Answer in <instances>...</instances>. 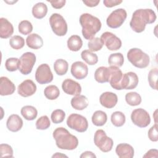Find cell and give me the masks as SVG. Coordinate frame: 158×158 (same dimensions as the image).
Instances as JSON below:
<instances>
[{
    "mask_svg": "<svg viewBox=\"0 0 158 158\" xmlns=\"http://www.w3.org/2000/svg\"><path fill=\"white\" fill-rule=\"evenodd\" d=\"M15 90V86L12 81L6 77L0 78V94L8 96L12 94Z\"/></svg>",
    "mask_w": 158,
    "mask_h": 158,
    "instance_id": "cell-19",
    "label": "cell"
},
{
    "mask_svg": "<svg viewBox=\"0 0 158 158\" xmlns=\"http://www.w3.org/2000/svg\"><path fill=\"white\" fill-rule=\"evenodd\" d=\"M9 44L14 49L19 50L24 46L25 40L23 37L19 35H15L9 40Z\"/></svg>",
    "mask_w": 158,
    "mask_h": 158,
    "instance_id": "cell-36",
    "label": "cell"
},
{
    "mask_svg": "<svg viewBox=\"0 0 158 158\" xmlns=\"http://www.w3.org/2000/svg\"><path fill=\"white\" fill-rule=\"evenodd\" d=\"M14 33L12 24L7 19L3 17L0 19V37L3 39L9 38Z\"/></svg>",
    "mask_w": 158,
    "mask_h": 158,
    "instance_id": "cell-22",
    "label": "cell"
},
{
    "mask_svg": "<svg viewBox=\"0 0 158 158\" xmlns=\"http://www.w3.org/2000/svg\"><path fill=\"white\" fill-rule=\"evenodd\" d=\"M48 12V7L44 2H38L32 8V14L33 17L38 19L44 18Z\"/></svg>",
    "mask_w": 158,
    "mask_h": 158,
    "instance_id": "cell-25",
    "label": "cell"
},
{
    "mask_svg": "<svg viewBox=\"0 0 158 158\" xmlns=\"http://www.w3.org/2000/svg\"><path fill=\"white\" fill-rule=\"evenodd\" d=\"M60 156H62V157H67V156H65V155L61 154L60 152H56V154H54V155L52 156V157H60Z\"/></svg>",
    "mask_w": 158,
    "mask_h": 158,
    "instance_id": "cell-50",
    "label": "cell"
},
{
    "mask_svg": "<svg viewBox=\"0 0 158 158\" xmlns=\"http://www.w3.org/2000/svg\"><path fill=\"white\" fill-rule=\"evenodd\" d=\"M138 75L133 72H129L123 74L121 81V89H132L135 88L138 84Z\"/></svg>",
    "mask_w": 158,
    "mask_h": 158,
    "instance_id": "cell-15",
    "label": "cell"
},
{
    "mask_svg": "<svg viewBox=\"0 0 158 158\" xmlns=\"http://www.w3.org/2000/svg\"><path fill=\"white\" fill-rule=\"evenodd\" d=\"M35 79L41 85L49 83L52 81L53 74L48 64H42L38 67L35 72Z\"/></svg>",
    "mask_w": 158,
    "mask_h": 158,
    "instance_id": "cell-11",
    "label": "cell"
},
{
    "mask_svg": "<svg viewBox=\"0 0 158 158\" xmlns=\"http://www.w3.org/2000/svg\"><path fill=\"white\" fill-rule=\"evenodd\" d=\"M158 157V151L156 149H152L149 150L145 155L143 156V157H155L157 158Z\"/></svg>",
    "mask_w": 158,
    "mask_h": 158,
    "instance_id": "cell-47",
    "label": "cell"
},
{
    "mask_svg": "<svg viewBox=\"0 0 158 158\" xmlns=\"http://www.w3.org/2000/svg\"><path fill=\"white\" fill-rule=\"evenodd\" d=\"M0 152L2 157H13V149L9 144H1Z\"/></svg>",
    "mask_w": 158,
    "mask_h": 158,
    "instance_id": "cell-43",
    "label": "cell"
},
{
    "mask_svg": "<svg viewBox=\"0 0 158 158\" xmlns=\"http://www.w3.org/2000/svg\"><path fill=\"white\" fill-rule=\"evenodd\" d=\"M127 59L135 67L139 69L147 67L150 62V57L139 48L130 49L127 54Z\"/></svg>",
    "mask_w": 158,
    "mask_h": 158,
    "instance_id": "cell-4",
    "label": "cell"
},
{
    "mask_svg": "<svg viewBox=\"0 0 158 158\" xmlns=\"http://www.w3.org/2000/svg\"><path fill=\"white\" fill-rule=\"evenodd\" d=\"M148 138L149 139L153 141L156 142L158 141V133H157V123H155L152 126L148 131Z\"/></svg>",
    "mask_w": 158,
    "mask_h": 158,
    "instance_id": "cell-44",
    "label": "cell"
},
{
    "mask_svg": "<svg viewBox=\"0 0 158 158\" xmlns=\"http://www.w3.org/2000/svg\"><path fill=\"white\" fill-rule=\"evenodd\" d=\"M20 113L22 117L27 120H33L36 118L38 115L36 109L32 106H25L22 107Z\"/></svg>",
    "mask_w": 158,
    "mask_h": 158,
    "instance_id": "cell-30",
    "label": "cell"
},
{
    "mask_svg": "<svg viewBox=\"0 0 158 158\" xmlns=\"http://www.w3.org/2000/svg\"><path fill=\"white\" fill-rule=\"evenodd\" d=\"M107 120V116L105 112L102 110H96L94 112L91 117L92 123L97 127H101L105 125Z\"/></svg>",
    "mask_w": 158,
    "mask_h": 158,
    "instance_id": "cell-28",
    "label": "cell"
},
{
    "mask_svg": "<svg viewBox=\"0 0 158 158\" xmlns=\"http://www.w3.org/2000/svg\"><path fill=\"white\" fill-rule=\"evenodd\" d=\"M94 143L103 152L110 151L114 144L112 139L108 137L103 130H96L94 136Z\"/></svg>",
    "mask_w": 158,
    "mask_h": 158,
    "instance_id": "cell-6",
    "label": "cell"
},
{
    "mask_svg": "<svg viewBox=\"0 0 158 158\" xmlns=\"http://www.w3.org/2000/svg\"><path fill=\"white\" fill-rule=\"evenodd\" d=\"M110 120L112 123L117 127H120L125 123L126 118L125 114L120 111H115L111 115Z\"/></svg>",
    "mask_w": 158,
    "mask_h": 158,
    "instance_id": "cell-34",
    "label": "cell"
},
{
    "mask_svg": "<svg viewBox=\"0 0 158 158\" xmlns=\"http://www.w3.org/2000/svg\"><path fill=\"white\" fill-rule=\"evenodd\" d=\"M83 2L88 7H93L97 6L99 3L100 2L99 0L98 1H94V0H87V1H83Z\"/></svg>",
    "mask_w": 158,
    "mask_h": 158,
    "instance_id": "cell-48",
    "label": "cell"
},
{
    "mask_svg": "<svg viewBox=\"0 0 158 158\" xmlns=\"http://www.w3.org/2000/svg\"><path fill=\"white\" fill-rule=\"evenodd\" d=\"M65 117V113L61 109L54 110L51 115V118L54 123L58 124L62 123Z\"/></svg>",
    "mask_w": 158,
    "mask_h": 158,
    "instance_id": "cell-42",
    "label": "cell"
},
{
    "mask_svg": "<svg viewBox=\"0 0 158 158\" xmlns=\"http://www.w3.org/2000/svg\"><path fill=\"white\" fill-rule=\"evenodd\" d=\"M26 43L28 48L33 49H38L43 46V40L39 35L32 33L27 37Z\"/></svg>",
    "mask_w": 158,
    "mask_h": 158,
    "instance_id": "cell-23",
    "label": "cell"
},
{
    "mask_svg": "<svg viewBox=\"0 0 158 158\" xmlns=\"http://www.w3.org/2000/svg\"><path fill=\"white\" fill-rule=\"evenodd\" d=\"M71 106L75 110H82L88 106V99L84 95H78L73 97L71 99Z\"/></svg>",
    "mask_w": 158,
    "mask_h": 158,
    "instance_id": "cell-24",
    "label": "cell"
},
{
    "mask_svg": "<svg viewBox=\"0 0 158 158\" xmlns=\"http://www.w3.org/2000/svg\"><path fill=\"white\" fill-rule=\"evenodd\" d=\"M35 125L36 129L44 130L48 129L50 127L51 122L47 115H43L36 120Z\"/></svg>",
    "mask_w": 158,
    "mask_h": 158,
    "instance_id": "cell-41",
    "label": "cell"
},
{
    "mask_svg": "<svg viewBox=\"0 0 158 158\" xmlns=\"http://www.w3.org/2000/svg\"><path fill=\"white\" fill-rule=\"evenodd\" d=\"M124 62V57L122 53L116 52L111 54L108 58V63L110 66L120 67Z\"/></svg>",
    "mask_w": 158,
    "mask_h": 158,
    "instance_id": "cell-32",
    "label": "cell"
},
{
    "mask_svg": "<svg viewBox=\"0 0 158 158\" xmlns=\"http://www.w3.org/2000/svg\"><path fill=\"white\" fill-rule=\"evenodd\" d=\"M19 31L23 35H27L30 34L33 30V25L28 20H22L21 21L18 27Z\"/></svg>",
    "mask_w": 158,
    "mask_h": 158,
    "instance_id": "cell-39",
    "label": "cell"
},
{
    "mask_svg": "<svg viewBox=\"0 0 158 158\" xmlns=\"http://www.w3.org/2000/svg\"><path fill=\"white\" fill-rule=\"evenodd\" d=\"M99 102L103 107L107 109H111L115 107L117 104L118 102V97L114 93L106 91L100 96Z\"/></svg>",
    "mask_w": 158,
    "mask_h": 158,
    "instance_id": "cell-18",
    "label": "cell"
},
{
    "mask_svg": "<svg viewBox=\"0 0 158 158\" xmlns=\"http://www.w3.org/2000/svg\"><path fill=\"white\" fill-rule=\"evenodd\" d=\"M69 69L68 62L62 59H57L54 64V70L57 75L62 76L66 74Z\"/></svg>",
    "mask_w": 158,
    "mask_h": 158,
    "instance_id": "cell-29",
    "label": "cell"
},
{
    "mask_svg": "<svg viewBox=\"0 0 158 158\" xmlns=\"http://www.w3.org/2000/svg\"><path fill=\"white\" fill-rule=\"evenodd\" d=\"M157 78H158V70L157 68H154L151 69L148 76V82L151 88L153 89L157 90Z\"/></svg>",
    "mask_w": 158,
    "mask_h": 158,
    "instance_id": "cell-38",
    "label": "cell"
},
{
    "mask_svg": "<svg viewBox=\"0 0 158 158\" xmlns=\"http://www.w3.org/2000/svg\"><path fill=\"white\" fill-rule=\"evenodd\" d=\"M109 69V81L110 86L115 89H121V81L123 77L122 70L117 67L110 66Z\"/></svg>",
    "mask_w": 158,
    "mask_h": 158,
    "instance_id": "cell-13",
    "label": "cell"
},
{
    "mask_svg": "<svg viewBox=\"0 0 158 158\" xmlns=\"http://www.w3.org/2000/svg\"><path fill=\"white\" fill-rule=\"evenodd\" d=\"M131 120L133 124L140 128H145L151 123L149 113L142 108L136 109L132 111Z\"/></svg>",
    "mask_w": 158,
    "mask_h": 158,
    "instance_id": "cell-10",
    "label": "cell"
},
{
    "mask_svg": "<svg viewBox=\"0 0 158 158\" xmlns=\"http://www.w3.org/2000/svg\"><path fill=\"white\" fill-rule=\"evenodd\" d=\"M125 101L127 103L131 106H136L141 104V97L136 92H130L125 95Z\"/></svg>",
    "mask_w": 158,
    "mask_h": 158,
    "instance_id": "cell-35",
    "label": "cell"
},
{
    "mask_svg": "<svg viewBox=\"0 0 158 158\" xmlns=\"http://www.w3.org/2000/svg\"><path fill=\"white\" fill-rule=\"evenodd\" d=\"M67 47L71 51L77 52L79 51L82 46L83 41L78 35H72L67 40Z\"/></svg>",
    "mask_w": 158,
    "mask_h": 158,
    "instance_id": "cell-27",
    "label": "cell"
},
{
    "mask_svg": "<svg viewBox=\"0 0 158 158\" xmlns=\"http://www.w3.org/2000/svg\"><path fill=\"white\" fill-rule=\"evenodd\" d=\"M62 89L66 94L75 96L80 95L81 92V85L70 78H67L63 81Z\"/></svg>",
    "mask_w": 158,
    "mask_h": 158,
    "instance_id": "cell-16",
    "label": "cell"
},
{
    "mask_svg": "<svg viewBox=\"0 0 158 158\" xmlns=\"http://www.w3.org/2000/svg\"><path fill=\"white\" fill-rule=\"evenodd\" d=\"M80 23L82 27L81 33L86 40H91L94 38L95 35L101 28L100 20L88 13H84L80 17Z\"/></svg>",
    "mask_w": 158,
    "mask_h": 158,
    "instance_id": "cell-2",
    "label": "cell"
},
{
    "mask_svg": "<svg viewBox=\"0 0 158 158\" xmlns=\"http://www.w3.org/2000/svg\"><path fill=\"white\" fill-rule=\"evenodd\" d=\"M115 152L120 158H132L134 156L133 148L127 143L118 144L115 148Z\"/></svg>",
    "mask_w": 158,
    "mask_h": 158,
    "instance_id": "cell-21",
    "label": "cell"
},
{
    "mask_svg": "<svg viewBox=\"0 0 158 158\" xmlns=\"http://www.w3.org/2000/svg\"><path fill=\"white\" fill-rule=\"evenodd\" d=\"M156 18L155 12L151 9H137L133 13L130 26L136 33H141L145 30L146 25L153 23Z\"/></svg>",
    "mask_w": 158,
    "mask_h": 158,
    "instance_id": "cell-1",
    "label": "cell"
},
{
    "mask_svg": "<svg viewBox=\"0 0 158 158\" xmlns=\"http://www.w3.org/2000/svg\"><path fill=\"white\" fill-rule=\"evenodd\" d=\"M49 24L55 35L63 36L66 35L68 30L67 23L64 18L59 14L54 13L49 18Z\"/></svg>",
    "mask_w": 158,
    "mask_h": 158,
    "instance_id": "cell-5",
    "label": "cell"
},
{
    "mask_svg": "<svg viewBox=\"0 0 158 158\" xmlns=\"http://www.w3.org/2000/svg\"><path fill=\"white\" fill-rule=\"evenodd\" d=\"M56 146L61 149L73 150L78 145V138L64 127L57 128L52 133Z\"/></svg>",
    "mask_w": 158,
    "mask_h": 158,
    "instance_id": "cell-3",
    "label": "cell"
},
{
    "mask_svg": "<svg viewBox=\"0 0 158 158\" xmlns=\"http://www.w3.org/2000/svg\"><path fill=\"white\" fill-rule=\"evenodd\" d=\"M49 3H51L52 7L56 9H59L63 7L66 2L65 0H57V1H47Z\"/></svg>",
    "mask_w": 158,
    "mask_h": 158,
    "instance_id": "cell-45",
    "label": "cell"
},
{
    "mask_svg": "<svg viewBox=\"0 0 158 158\" xmlns=\"http://www.w3.org/2000/svg\"><path fill=\"white\" fill-rule=\"evenodd\" d=\"M7 129L12 132H17L21 130L23 126V120L19 115L12 114L10 115L6 122Z\"/></svg>",
    "mask_w": 158,
    "mask_h": 158,
    "instance_id": "cell-20",
    "label": "cell"
},
{
    "mask_svg": "<svg viewBox=\"0 0 158 158\" xmlns=\"http://www.w3.org/2000/svg\"><path fill=\"white\" fill-rule=\"evenodd\" d=\"M36 85L31 80H25L22 81L17 88L18 94L24 98L33 95L36 91Z\"/></svg>",
    "mask_w": 158,
    "mask_h": 158,
    "instance_id": "cell-14",
    "label": "cell"
},
{
    "mask_svg": "<svg viewBox=\"0 0 158 158\" xmlns=\"http://www.w3.org/2000/svg\"><path fill=\"white\" fill-rule=\"evenodd\" d=\"M94 79L99 83H104L109 81V69L101 66L98 67L94 72Z\"/></svg>",
    "mask_w": 158,
    "mask_h": 158,
    "instance_id": "cell-26",
    "label": "cell"
},
{
    "mask_svg": "<svg viewBox=\"0 0 158 158\" xmlns=\"http://www.w3.org/2000/svg\"><path fill=\"white\" fill-rule=\"evenodd\" d=\"M70 72L74 78L77 80H82L87 77L88 68L84 62L77 61L72 64Z\"/></svg>",
    "mask_w": 158,
    "mask_h": 158,
    "instance_id": "cell-17",
    "label": "cell"
},
{
    "mask_svg": "<svg viewBox=\"0 0 158 158\" xmlns=\"http://www.w3.org/2000/svg\"><path fill=\"white\" fill-rule=\"evenodd\" d=\"M122 2V0H104L103 4L107 7H112L119 5Z\"/></svg>",
    "mask_w": 158,
    "mask_h": 158,
    "instance_id": "cell-46",
    "label": "cell"
},
{
    "mask_svg": "<svg viewBox=\"0 0 158 158\" xmlns=\"http://www.w3.org/2000/svg\"><path fill=\"white\" fill-rule=\"evenodd\" d=\"M44 94L48 99L55 100L59 96L60 91L57 86L51 85L45 88Z\"/></svg>",
    "mask_w": 158,
    "mask_h": 158,
    "instance_id": "cell-33",
    "label": "cell"
},
{
    "mask_svg": "<svg viewBox=\"0 0 158 158\" xmlns=\"http://www.w3.org/2000/svg\"><path fill=\"white\" fill-rule=\"evenodd\" d=\"M81 158H84V157H96V155L92 152L91 151H85L82 153V154L80 156Z\"/></svg>",
    "mask_w": 158,
    "mask_h": 158,
    "instance_id": "cell-49",
    "label": "cell"
},
{
    "mask_svg": "<svg viewBox=\"0 0 158 158\" xmlns=\"http://www.w3.org/2000/svg\"><path fill=\"white\" fill-rule=\"evenodd\" d=\"M36 57L34 53L31 52H27L23 53L19 59V70L20 72L27 75L30 74L36 62Z\"/></svg>",
    "mask_w": 158,
    "mask_h": 158,
    "instance_id": "cell-8",
    "label": "cell"
},
{
    "mask_svg": "<svg viewBox=\"0 0 158 158\" xmlns=\"http://www.w3.org/2000/svg\"><path fill=\"white\" fill-rule=\"evenodd\" d=\"M67 126L75 131L83 133L87 130L88 122L86 117L78 114H70L67 119Z\"/></svg>",
    "mask_w": 158,
    "mask_h": 158,
    "instance_id": "cell-7",
    "label": "cell"
},
{
    "mask_svg": "<svg viewBox=\"0 0 158 158\" xmlns=\"http://www.w3.org/2000/svg\"><path fill=\"white\" fill-rule=\"evenodd\" d=\"M19 59L16 57L8 58L5 62L6 69L9 72H15L19 70Z\"/></svg>",
    "mask_w": 158,
    "mask_h": 158,
    "instance_id": "cell-40",
    "label": "cell"
},
{
    "mask_svg": "<svg viewBox=\"0 0 158 158\" xmlns=\"http://www.w3.org/2000/svg\"><path fill=\"white\" fill-rule=\"evenodd\" d=\"M81 57L86 64L89 65H95L98 62V56L88 49L84 50L81 52Z\"/></svg>",
    "mask_w": 158,
    "mask_h": 158,
    "instance_id": "cell-31",
    "label": "cell"
},
{
    "mask_svg": "<svg viewBox=\"0 0 158 158\" xmlns=\"http://www.w3.org/2000/svg\"><path fill=\"white\" fill-rule=\"evenodd\" d=\"M103 43L101 38L98 37H94L91 39L88 43V47L89 50L91 52H96L101 50L103 47Z\"/></svg>",
    "mask_w": 158,
    "mask_h": 158,
    "instance_id": "cell-37",
    "label": "cell"
},
{
    "mask_svg": "<svg viewBox=\"0 0 158 158\" xmlns=\"http://www.w3.org/2000/svg\"><path fill=\"white\" fill-rule=\"evenodd\" d=\"M127 13L124 9H117L113 10L106 19L107 26L111 28L120 27L125 21Z\"/></svg>",
    "mask_w": 158,
    "mask_h": 158,
    "instance_id": "cell-9",
    "label": "cell"
},
{
    "mask_svg": "<svg viewBox=\"0 0 158 158\" xmlns=\"http://www.w3.org/2000/svg\"><path fill=\"white\" fill-rule=\"evenodd\" d=\"M101 40L106 48L110 51H117L122 46V41L114 33L106 31L101 36Z\"/></svg>",
    "mask_w": 158,
    "mask_h": 158,
    "instance_id": "cell-12",
    "label": "cell"
}]
</instances>
